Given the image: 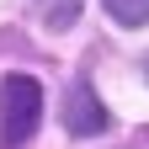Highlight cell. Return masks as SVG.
Wrapping results in <instances>:
<instances>
[{
	"mask_svg": "<svg viewBox=\"0 0 149 149\" xmlns=\"http://www.w3.org/2000/svg\"><path fill=\"white\" fill-rule=\"evenodd\" d=\"M43 123V85L32 74L0 80V149H22Z\"/></svg>",
	"mask_w": 149,
	"mask_h": 149,
	"instance_id": "6da1fadb",
	"label": "cell"
},
{
	"mask_svg": "<svg viewBox=\"0 0 149 149\" xmlns=\"http://www.w3.org/2000/svg\"><path fill=\"white\" fill-rule=\"evenodd\" d=\"M64 128H69L74 139H91V133H107V107L96 101V91L74 85L69 96H64Z\"/></svg>",
	"mask_w": 149,
	"mask_h": 149,
	"instance_id": "7a4b0ae2",
	"label": "cell"
},
{
	"mask_svg": "<svg viewBox=\"0 0 149 149\" xmlns=\"http://www.w3.org/2000/svg\"><path fill=\"white\" fill-rule=\"evenodd\" d=\"M112 22H123V27H149V0H101Z\"/></svg>",
	"mask_w": 149,
	"mask_h": 149,
	"instance_id": "3957f363",
	"label": "cell"
},
{
	"mask_svg": "<svg viewBox=\"0 0 149 149\" xmlns=\"http://www.w3.org/2000/svg\"><path fill=\"white\" fill-rule=\"evenodd\" d=\"M74 16H80V0H48V27L53 32H69Z\"/></svg>",
	"mask_w": 149,
	"mask_h": 149,
	"instance_id": "277c9868",
	"label": "cell"
}]
</instances>
